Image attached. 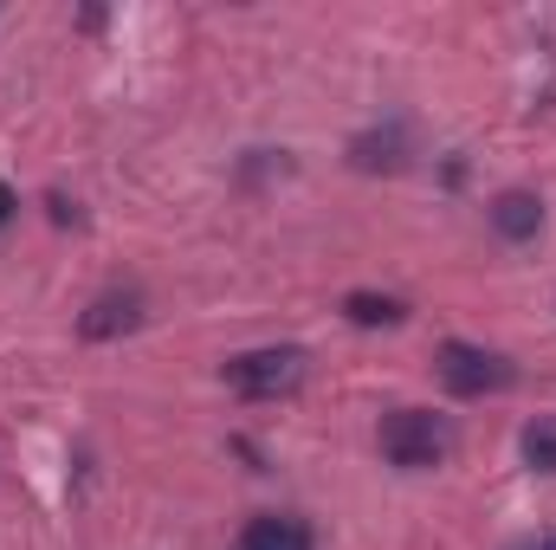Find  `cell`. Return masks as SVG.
Segmentation results:
<instances>
[{
    "label": "cell",
    "instance_id": "cell-1",
    "mask_svg": "<svg viewBox=\"0 0 556 550\" xmlns=\"http://www.w3.org/2000/svg\"><path fill=\"white\" fill-rule=\"evenodd\" d=\"M227 389L233 396H247V402H285V396H298L304 389V376H311V357L298 350V343H273V350H240V357H227Z\"/></svg>",
    "mask_w": 556,
    "mask_h": 550
},
{
    "label": "cell",
    "instance_id": "cell-2",
    "mask_svg": "<svg viewBox=\"0 0 556 550\" xmlns=\"http://www.w3.org/2000/svg\"><path fill=\"white\" fill-rule=\"evenodd\" d=\"M433 376H440V389H446V396H459V402L505 396V389L518 383L511 357H498V350H485V343H466V337H446V343H440Z\"/></svg>",
    "mask_w": 556,
    "mask_h": 550
},
{
    "label": "cell",
    "instance_id": "cell-3",
    "mask_svg": "<svg viewBox=\"0 0 556 550\" xmlns=\"http://www.w3.org/2000/svg\"><path fill=\"white\" fill-rule=\"evenodd\" d=\"M382 453H389L395 466H408V473H427V466H440V460L453 453V421L433 414V409L382 414Z\"/></svg>",
    "mask_w": 556,
    "mask_h": 550
},
{
    "label": "cell",
    "instance_id": "cell-4",
    "mask_svg": "<svg viewBox=\"0 0 556 550\" xmlns=\"http://www.w3.org/2000/svg\"><path fill=\"white\" fill-rule=\"evenodd\" d=\"M137 324H142V291L137 285H111V291H98V298L85 304L78 337H85V343H111V337H130Z\"/></svg>",
    "mask_w": 556,
    "mask_h": 550
},
{
    "label": "cell",
    "instance_id": "cell-5",
    "mask_svg": "<svg viewBox=\"0 0 556 550\" xmlns=\"http://www.w3.org/2000/svg\"><path fill=\"white\" fill-rule=\"evenodd\" d=\"M408 155H415V142H408L402 124H382V130L350 137V162H356L363 175H402V168H408Z\"/></svg>",
    "mask_w": 556,
    "mask_h": 550
},
{
    "label": "cell",
    "instance_id": "cell-6",
    "mask_svg": "<svg viewBox=\"0 0 556 550\" xmlns=\"http://www.w3.org/2000/svg\"><path fill=\"white\" fill-rule=\"evenodd\" d=\"M492 227H498L511 247H525V240L544 234V201H538L531 188H505V195L492 201Z\"/></svg>",
    "mask_w": 556,
    "mask_h": 550
},
{
    "label": "cell",
    "instance_id": "cell-7",
    "mask_svg": "<svg viewBox=\"0 0 556 550\" xmlns=\"http://www.w3.org/2000/svg\"><path fill=\"white\" fill-rule=\"evenodd\" d=\"M240 550H311V525L291 518V512H260L240 532Z\"/></svg>",
    "mask_w": 556,
    "mask_h": 550
},
{
    "label": "cell",
    "instance_id": "cell-8",
    "mask_svg": "<svg viewBox=\"0 0 556 550\" xmlns=\"http://www.w3.org/2000/svg\"><path fill=\"white\" fill-rule=\"evenodd\" d=\"M343 317L376 330V324H402V317H408V304H402V298H389V291H350V298H343Z\"/></svg>",
    "mask_w": 556,
    "mask_h": 550
},
{
    "label": "cell",
    "instance_id": "cell-9",
    "mask_svg": "<svg viewBox=\"0 0 556 550\" xmlns=\"http://www.w3.org/2000/svg\"><path fill=\"white\" fill-rule=\"evenodd\" d=\"M525 460H531L538 473H556V414H538V421L525 427Z\"/></svg>",
    "mask_w": 556,
    "mask_h": 550
},
{
    "label": "cell",
    "instance_id": "cell-10",
    "mask_svg": "<svg viewBox=\"0 0 556 550\" xmlns=\"http://www.w3.org/2000/svg\"><path fill=\"white\" fill-rule=\"evenodd\" d=\"M7 221H13V188L0 182V227H7Z\"/></svg>",
    "mask_w": 556,
    "mask_h": 550
},
{
    "label": "cell",
    "instance_id": "cell-11",
    "mask_svg": "<svg viewBox=\"0 0 556 550\" xmlns=\"http://www.w3.org/2000/svg\"><path fill=\"white\" fill-rule=\"evenodd\" d=\"M505 550H544V538H525V545H505Z\"/></svg>",
    "mask_w": 556,
    "mask_h": 550
},
{
    "label": "cell",
    "instance_id": "cell-12",
    "mask_svg": "<svg viewBox=\"0 0 556 550\" xmlns=\"http://www.w3.org/2000/svg\"><path fill=\"white\" fill-rule=\"evenodd\" d=\"M544 550H556V532H551V538H544Z\"/></svg>",
    "mask_w": 556,
    "mask_h": 550
}]
</instances>
